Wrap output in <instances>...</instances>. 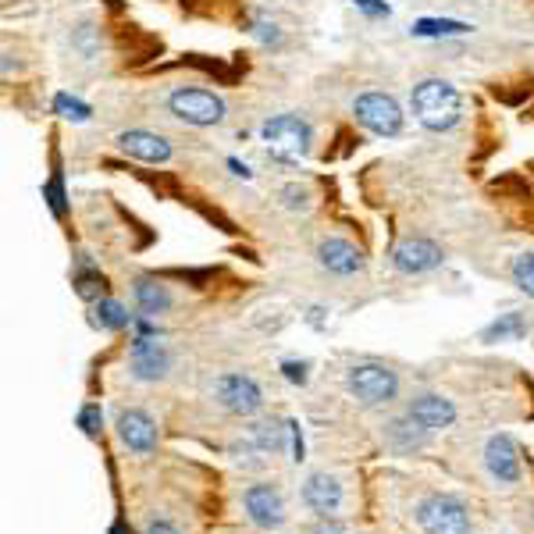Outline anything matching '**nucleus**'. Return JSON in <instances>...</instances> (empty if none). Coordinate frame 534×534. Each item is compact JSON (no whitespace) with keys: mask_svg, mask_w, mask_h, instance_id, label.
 <instances>
[{"mask_svg":"<svg viewBox=\"0 0 534 534\" xmlns=\"http://www.w3.org/2000/svg\"><path fill=\"white\" fill-rule=\"evenodd\" d=\"M413 118L431 132H449L463 114V97L453 82L445 79H424L410 93Z\"/></svg>","mask_w":534,"mask_h":534,"instance_id":"f257e3e1","label":"nucleus"},{"mask_svg":"<svg viewBox=\"0 0 534 534\" xmlns=\"http://www.w3.org/2000/svg\"><path fill=\"white\" fill-rule=\"evenodd\" d=\"M310 139L314 132L300 114H275L260 125V143H264L267 157L278 164H300L310 154Z\"/></svg>","mask_w":534,"mask_h":534,"instance_id":"f03ea898","label":"nucleus"},{"mask_svg":"<svg viewBox=\"0 0 534 534\" xmlns=\"http://www.w3.org/2000/svg\"><path fill=\"white\" fill-rule=\"evenodd\" d=\"M168 111L175 114L178 122L196 125V129H211V125L225 122V100L211 89L200 86H182L168 97Z\"/></svg>","mask_w":534,"mask_h":534,"instance_id":"7ed1b4c3","label":"nucleus"},{"mask_svg":"<svg viewBox=\"0 0 534 534\" xmlns=\"http://www.w3.org/2000/svg\"><path fill=\"white\" fill-rule=\"evenodd\" d=\"M349 396H356L364 406H381L392 403L399 392V374L385 364H356L346 374Z\"/></svg>","mask_w":534,"mask_h":534,"instance_id":"20e7f679","label":"nucleus"},{"mask_svg":"<svg viewBox=\"0 0 534 534\" xmlns=\"http://www.w3.org/2000/svg\"><path fill=\"white\" fill-rule=\"evenodd\" d=\"M417 524L424 534H470V510L456 495H428L417 506Z\"/></svg>","mask_w":534,"mask_h":534,"instance_id":"39448f33","label":"nucleus"},{"mask_svg":"<svg viewBox=\"0 0 534 534\" xmlns=\"http://www.w3.org/2000/svg\"><path fill=\"white\" fill-rule=\"evenodd\" d=\"M356 122L364 125L374 136H399L403 132V107L389 97V93H360L353 100Z\"/></svg>","mask_w":534,"mask_h":534,"instance_id":"423d86ee","label":"nucleus"},{"mask_svg":"<svg viewBox=\"0 0 534 534\" xmlns=\"http://www.w3.org/2000/svg\"><path fill=\"white\" fill-rule=\"evenodd\" d=\"M214 396L225 406L228 413H239V417H253V413L264 406V392L250 374H225L214 385Z\"/></svg>","mask_w":534,"mask_h":534,"instance_id":"0eeeda50","label":"nucleus"},{"mask_svg":"<svg viewBox=\"0 0 534 534\" xmlns=\"http://www.w3.org/2000/svg\"><path fill=\"white\" fill-rule=\"evenodd\" d=\"M243 510L246 517L253 520L264 531H275V527L285 524V502L282 492L275 485H250L243 492Z\"/></svg>","mask_w":534,"mask_h":534,"instance_id":"6e6552de","label":"nucleus"},{"mask_svg":"<svg viewBox=\"0 0 534 534\" xmlns=\"http://www.w3.org/2000/svg\"><path fill=\"white\" fill-rule=\"evenodd\" d=\"M442 260V246L431 243V239H403L392 250V264H396L399 275H428V271L442 267Z\"/></svg>","mask_w":534,"mask_h":534,"instance_id":"1a4fd4ad","label":"nucleus"},{"mask_svg":"<svg viewBox=\"0 0 534 534\" xmlns=\"http://www.w3.org/2000/svg\"><path fill=\"white\" fill-rule=\"evenodd\" d=\"M132 378L139 381H164L171 371V353L154 339H139L132 342V360H129Z\"/></svg>","mask_w":534,"mask_h":534,"instance_id":"9d476101","label":"nucleus"},{"mask_svg":"<svg viewBox=\"0 0 534 534\" xmlns=\"http://www.w3.org/2000/svg\"><path fill=\"white\" fill-rule=\"evenodd\" d=\"M317 264H321L324 271H332V275L349 278V275H356V271H364L367 260H364V250H360V246L332 235V239H324V243L317 246Z\"/></svg>","mask_w":534,"mask_h":534,"instance_id":"9b49d317","label":"nucleus"},{"mask_svg":"<svg viewBox=\"0 0 534 534\" xmlns=\"http://www.w3.org/2000/svg\"><path fill=\"white\" fill-rule=\"evenodd\" d=\"M118 150L132 161H143V164H168L171 161V143L157 132H146V129H129L122 136L114 139Z\"/></svg>","mask_w":534,"mask_h":534,"instance_id":"f8f14e48","label":"nucleus"},{"mask_svg":"<svg viewBox=\"0 0 534 534\" xmlns=\"http://www.w3.org/2000/svg\"><path fill=\"white\" fill-rule=\"evenodd\" d=\"M485 467L499 485H517L520 481V453L510 435H492L485 445Z\"/></svg>","mask_w":534,"mask_h":534,"instance_id":"ddd939ff","label":"nucleus"},{"mask_svg":"<svg viewBox=\"0 0 534 534\" xmlns=\"http://www.w3.org/2000/svg\"><path fill=\"white\" fill-rule=\"evenodd\" d=\"M406 417H413V421L421 424L424 431H445V428H453L456 406L449 403L445 396L424 392V396H413V403H410V410H406Z\"/></svg>","mask_w":534,"mask_h":534,"instance_id":"4468645a","label":"nucleus"},{"mask_svg":"<svg viewBox=\"0 0 534 534\" xmlns=\"http://www.w3.org/2000/svg\"><path fill=\"white\" fill-rule=\"evenodd\" d=\"M118 438L129 445L132 453L146 456L157 445V424L150 421V413L143 410H122L118 413Z\"/></svg>","mask_w":534,"mask_h":534,"instance_id":"2eb2a0df","label":"nucleus"},{"mask_svg":"<svg viewBox=\"0 0 534 534\" xmlns=\"http://www.w3.org/2000/svg\"><path fill=\"white\" fill-rule=\"evenodd\" d=\"M303 502H307L317 517H332L342 506V485L332 474H310L307 485H303Z\"/></svg>","mask_w":534,"mask_h":534,"instance_id":"dca6fc26","label":"nucleus"},{"mask_svg":"<svg viewBox=\"0 0 534 534\" xmlns=\"http://www.w3.org/2000/svg\"><path fill=\"white\" fill-rule=\"evenodd\" d=\"M132 296H136V307L143 310L146 317L168 314V310H171V292H168V285L154 282V278H139L136 289H132Z\"/></svg>","mask_w":534,"mask_h":534,"instance_id":"f3484780","label":"nucleus"},{"mask_svg":"<svg viewBox=\"0 0 534 534\" xmlns=\"http://www.w3.org/2000/svg\"><path fill=\"white\" fill-rule=\"evenodd\" d=\"M385 435H389L392 449H399V453H410V449H421V445L428 442L431 431H424L421 424L413 421V417H406V421H392L389 428H385Z\"/></svg>","mask_w":534,"mask_h":534,"instance_id":"a211bd4d","label":"nucleus"},{"mask_svg":"<svg viewBox=\"0 0 534 534\" xmlns=\"http://www.w3.org/2000/svg\"><path fill=\"white\" fill-rule=\"evenodd\" d=\"M285 431H289V424H257V428L250 431V445L257 449V453L271 456V453H282L285 449Z\"/></svg>","mask_w":534,"mask_h":534,"instance_id":"6ab92c4d","label":"nucleus"},{"mask_svg":"<svg viewBox=\"0 0 534 534\" xmlns=\"http://www.w3.org/2000/svg\"><path fill=\"white\" fill-rule=\"evenodd\" d=\"M93 324L104 328V332H118V328L132 324V314L118 300H97V307H93Z\"/></svg>","mask_w":534,"mask_h":534,"instance_id":"aec40b11","label":"nucleus"},{"mask_svg":"<svg viewBox=\"0 0 534 534\" xmlns=\"http://www.w3.org/2000/svg\"><path fill=\"white\" fill-rule=\"evenodd\" d=\"M524 332H527L524 314H502L499 321H492L485 332H481V339L485 342H510V339H520Z\"/></svg>","mask_w":534,"mask_h":534,"instance_id":"412c9836","label":"nucleus"},{"mask_svg":"<svg viewBox=\"0 0 534 534\" xmlns=\"http://www.w3.org/2000/svg\"><path fill=\"white\" fill-rule=\"evenodd\" d=\"M510 275H513V285L534 300V253H520V257L513 260Z\"/></svg>","mask_w":534,"mask_h":534,"instance_id":"4be33fe9","label":"nucleus"},{"mask_svg":"<svg viewBox=\"0 0 534 534\" xmlns=\"http://www.w3.org/2000/svg\"><path fill=\"white\" fill-rule=\"evenodd\" d=\"M54 111L61 114V118H65V122H89V104H82L79 97H68V93H57L54 97Z\"/></svg>","mask_w":534,"mask_h":534,"instance_id":"5701e85b","label":"nucleus"},{"mask_svg":"<svg viewBox=\"0 0 534 534\" xmlns=\"http://www.w3.org/2000/svg\"><path fill=\"white\" fill-rule=\"evenodd\" d=\"M460 33H470L467 22H435V18H428V22H417L413 25V36H460Z\"/></svg>","mask_w":534,"mask_h":534,"instance_id":"b1692460","label":"nucleus"},{"mask_svg":"<svg viewBox=\"0 0 534 534\" xmlns=\"http://www.w3.org/2000/svg\"><path fill=\"white\" fill-rule=\"evenodd\" d=\"M79 264H82V271L75 275V289H79V296H86V300H97L100 289H104V278H100L97 271H86V267H89L86 257H82Z\"/></svg>","mask_w":534,"mask_h":534,"instance_id":"393cba45","label":"nucleus"},{"mask_svg":"<svg viewBox=\"0 0 534 534\" xmlns=\"http://www.w3.org/2000/svg\"><path fill=\"white\" fill-rule=\"evenodd\" d=\"M250 33L257 36L260 43H267V47H278V43H282V33H278V25L271 22V18H264V15L253 18Z\"/></svg>","mask_w":534,"mask_h":534,"instance_id":"a878e982","label":"nucleus"},{"mask_svg":"<svg viewBox=\"0 0 534 534\" xmlns=\"http://www.w3.org/2000/svg\"><path fill=\"white\" fill-rule=\"evenodd\" d=\"M282 203L289 207V211H307V207H310L307 186H300V182H289V186L282 189Z\"/></svg>","mask_w":534,"mask_h":534,"instance_id":"bb28decb","label":"nucleus"},{"mask_svg":"<svg viewBox=\"0 0 534 534\" xmlns=\"http://www.w3.org/2000/svg\"><path fill=\"white\" fill-rule=\"evenodd\" d=\"M282 374H285V381H289V385H307V381H310V364H307V360H285Z\"/></svg>","mask_w":534,"mask_h":534,"instance_id":"cd10ccee","label":"nucleus"},{"mask_svg":"<svg viewBox=\"0 0 534 534\" xmlns=\"http://www.w3.org/2000/svg\"><path fill=\"white\" fill-rule=\"evenodd\" d=\"M100 406H82V413H79V428L86 431L89 438H97L100 435Z\"/></svg>","mask_w":534,"mask_h":534,"instance_id":"c85d7f7f","label":"nucleus"},{"mask_svg":"<svg viewBox=\"0 0 534 534\" xmlns=\"http://www.w3.org/2000/svg\"><path fill=\"white\" fill-rule=\"evenodd\" d=\"M353 8H360L364 15H371V18H389L392 15V8L385 4V0H353Z\"/></svg>","mask_w":534,"mask_h":534,"instance_id":"c756f323","label":"nucleus"},{"mask_svg":"<svg viewBox=\"0 0 534 534\" xmlns=\"http://www.w3.org/2000/svg\"><path fill=\"white\" fill-rule=\"evenodd\" d=\"M47 200H50V207H54V214L61 218L65 214V193H61V178H50V186H47Z\"/></svg>","mask_w":534,"mask_h":534,"instance_id":"7c9ffc66","label":"nucleus"},{"mask_svg":"<svg viewBox=\"0 0 534 534\" xmlns=\"http://www.w3.org/2000/svg\"><path fill=\"white\" fill-rule=\"evenodd\" d=\"M310 534H349L346 527L339 524V520H332V517H324L321 524H314V531Z\"/></svg>","mask_w":534,"mask_h":534,"instance_id":"2f4dec72","label":"nucleus"},{"mask_svg":"<svg viewBox=\"0 0 534 534\" xmlns=\"http://www.w3.org/2000/svg\"><path fill=\"white\" fill-rule=\"evenodd\" d=\"M289 435H292V460H303V435H300V424L296 421H289Z\"/></svg>","mask_w":534,"mask_h":534,"instance_id":"473e14b6","label":"nucleus"},{"mask_svg":"<svg viewBox=\"0 0 534 534\" xmlns=\"http://www.w3.org/2000/svg\"><path fill=\"white\" fill-rule=\"evenodd\" d=\"M146 534H178V527H171L168 520H154V524L146 527Z\"/></svg>","mask_w":534,"mask_h":534,"instance_id":"72a5a7b5","label":"nucleus"},{"mask_svg":"<svg viewBox=\"0 0 534 534\" xmlns=\"http://www.w3.org/2000/svg\"><path fill=\"white\" fill-rule=\"evenodd\" d=\"M228 168L235 171V175H243V178H250V168L246 164H239V161H228Z\"/></svg>","mask_w":534,"mask_h":534,"instance_id":"f704fd0d","label":"nucleus"}]
</instances>
